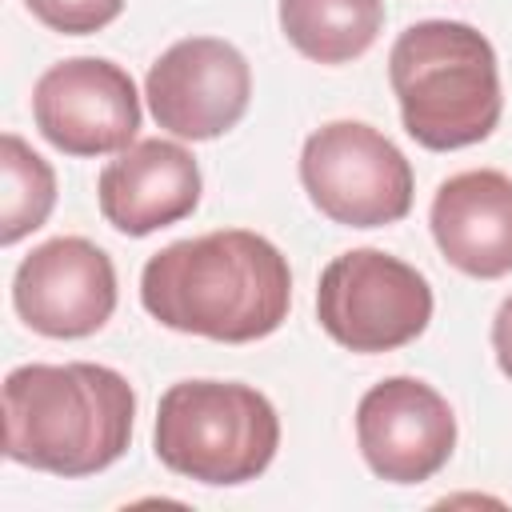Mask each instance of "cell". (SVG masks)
Segmentation results:
<instances>
[{
    "label": "cell",
    "instance_id": "6da1fadb",
    "mask_svg": "<svg viewBox=\"0 0 512 512\" xmlns=\"http://www.w3.org/2000/svg\"><path fill=\"white\" fill-rule=\"evenodd\" d=\"M140 304L172 332L252 344L288 320L292 272L284 252L248 228H216L148 256Z\"/></svg>",
    "mask_w": 512,
    "mask_h": 512
},
{
    "label": "cell",
    "instance_id": "7a4b0ae2",
    "mask_svg": "<svg viewBox=\"0 0 512 512\" xmlns=\"http://www.w3.org/2000/svg\"><path fill=\"white\" fill-rule=\"evenodd\" d=\"M132 384L92 360L20 364L4 376V456L52 476H96L128 452Z\"/></svg>",
    "mask_w": 512,
    "mask_h": 512
},
{
    "label": "cell",
    "instance_id": "3957f363",
    "mask_svg": "<svg viewBox=\"0 0 512 512\" xmlns=\"http://www.w3.org/2000/svg\"><path fill=\"white\" fill-rule=\"evenodd\" d=\"M404 132L428 152L480 144L504 112L492 40L464 20H416L388 52Z\"/></svg>",
    "mask_w": 512,
    "mask_h": 512
},
{
    "label": "cell",
    "instance_id": "277c9868",
    "mask_svg": "<svg viewBox=\"0 0 512 512\" xmlns=\"http://www.w3.org/2000/svg\"><path fill=\"white\" fill-rule=\"evenodd\" d=\"M152 448L160 464L196 484L256 480L280 448L272 400L236 380H180L156 404Z\"/></svg>",
    "mask_w": 512,
    "mask_h": 512
},
{
    "label": "cell",
    "instance_id": "5b68a950",
    "mask_svg": "<svg viewBox=\"0 0 512 512\" xmlns=\"http://www.w3.org/2000/svg\"><path fill=\"white\" fill-rule=\"evenodd\" d=\"M308 200L344 228H384L412 208V164L364 120H328L300 148Z\"/></svg>",
    "mask_w": 512,
    "mask_h": 512
},
{
    "label": "cell",
    "instance_id": "8992f818",
    "mask_svg": "<svg viewBox=\"0 0 512 512\" xmlns=\"http://www.w3.org/2000/svg\"><path fill=\"white\" fill-rule=\"evenodd\" d=\"M316 320L348 352H392L428 328L432 284L384 248H352L320 272Z\"/></svg>",
    "mask_w": 512,
    "mask_h": 512
},
{
    "label": "cell",
    "instance_id": "52a82bcc",
    "mask_svg": "<svg viewBox=\"0 0 512 512\" xmlns=\"http://www.w3.org/2000/svg\"><path fill=\"white\" fill-rule=\"evenodd\" d=\"M32 120L64 156L124 152L140 132L136 80L104 56L60 60L32 88Z\"/></svg>",
    "mask_w": 512,
    "mask_h": 512
},
{
    "label": "cell",
    "instance_id": "ba28073f",
    "mask_svg": "<svg viewBox=\"0 0 512 512\" xmlns=\"http://www.w3.org/2000/svg\"><path fill=\"white\" fill-rule=\"evenodd\" d=\"M144 96L164 132L180 140H216L248 112L252 68L244 52L220 36H184L152 60Z\"/></svg>",
    "mask_w": 512,
    "mask_h": 512
},
{
    "label": "cell",
    "instance_id": "9c48e42d",
    "mask_svg": "<svg viewBox=\"0 0 512 512\" xmlns=\"http://www.w3.org/2000/svg\"><path fill=\"white\" fill-rule=\"evenodd\" d=\"M12 304L20 320L40 336L52 340L92 336L116 312L112 256L88 236L44 240L16 264Z\"/></svg>",
    "mask_w": 512,
    "mask_h": 512
},
{
    "label": "cell",
    "instance_id": "30bf717a",
    "mask_svg": "<svg viewBox=\"0 0 512 512\" xmlns=\"http://www.w3.org/2000/svg\"><path fill=\"white\" fill-rule=\"evenodd\" d=\"M356 444L380 480L420 484L448 464L456 448V412L428 380L388 376L356 404Z\"/></svg>",
    "mask_w": 512,
    "mask_h": 512
},
{
    "label": "cell",
    "instance_id": "8fae6325",
    "mask_svg": "<svg viewBox=\"0 0 512 512\" xmlns=\"http://www.w3.org/2000/svg\"><path fill=\"white\" fill-rule=\"evenodd\" d=\"M96 200L116 232L148 236L196 212L200 164L176 140H132L124 152H116V160L104 164L96 180Z\"/></svg>",
    "mask_w": 512,
    "mask_h": 512
},
{
    "label": "cell",
    "instance_id": "7c38bea8",
    "mask_svg": "<svg viewBox=\"0 0 512 512\" xmlns=\"http://www.w3.org/2000/svg\"><path fill=\"white\" fill-rule=\"evenodd\" d=\"M440 256L476 280L512 272V176L496 168H468L448 176L428 208Z\"/></svg>",
    "mask_w": 512,
    "mask_h": 512
},
{
    "label": "cell",
    "instance_id": "4fadbf2b",
    "mask_svg": "<svg viewBox=\"0 0 512 512\" xmlns=\"http://www.w3.org/2000/svg\"><path fill=\"white\" fill-rule=\"evenodd\" d=\"M384 28V0H280V32L316 64L364 56Z\"/></svg>",
    "mask_w": 512,
    "mask_h": 512
},
{
    "label": "cell",
    "instance_id": "5bb4252c",
    "mask_svg": "<svg viewBox=\"0 0 512 512\" xmlns=\"http://www.w3.org/2000/svg\"><path fill=\"white\" fill-rule=\"evenodd\" d=\"M0 176H4V196H0V244L12 248L28 232L44 228V220L56 208V172L52 164L32 152L16 132L0 136Z\"/></svg>",
    "mask_w": 512,
    "mask_h": 512
},
{
    "label": "cell",
    "instance_id": "9a60e30c",
    "mask_svg": "<svg viewBox=\"0 0 512 512\" xmlns=\"http://www.w3.org/2000/svg\"><path fill=\"white\" fill-rule=\"evenodd\" d=\"M24 8L52 32L92 36L124 12V0H24Z\"/></svg>",
    "mask_w": 512,
    "mask_h": 512
},
{
    "label": "cell",
    "instance_id": "2e32d148",
    "mask_svg": "<svg viewBox=\"0 0 512 512\" xmlns=\"http://www.w3.org/2000/svg\"><path fill=\"white\" fill-rule=\"evenodd\" d=\"M492 352H496L500 372L512 380V296H504L492 316Z\"/></svg>",
    "mask_w": 512,
    "mask_h": 512
}]
</instances>
